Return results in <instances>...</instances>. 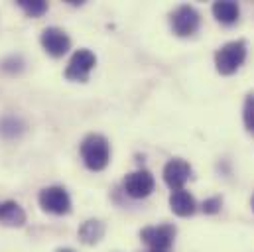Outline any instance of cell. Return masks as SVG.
<instances>
[{
    "label": "cell",
    "mask_w": 254,
    "mask_h": 252,
    "mask_svg": "<svg viewBox=\"0 0 254 252\" xmlns=\"http://www.w3.org/2000/svg\"><path fill=\"white\" fill-rule=\"evenodd\" d=\"M81 158L89 170H93V172L105 170L111 160L109 140L101 134H89L81 144Z\"/></svg>",
    "instance_id": "1"
},
{
    "label": "cell",
    "mask_w": 254,
    "mask_h": 252,
    "mask_svg": "<svg viewBox=\"0 0 254 252\" xmlns=\"http://www.w3.org/2000/svg\"><path fill=\"white\" fill-rule=\"evenodd\" d=\"M247 60V44L243 40L225 44L215 54V67L221 75H233L241 69V65Z\"/></svg>",
    "instance_id": "2"
},
{
    "label": "cell",
    "mask_w": 254,
    "mask_h": 252,
    "mask_svg": "<svg viewBox=\"0 0 254 252\" xmlns=\"http://www.w3.org/2000/svg\"><path fill=\"white\" fill-rule=\"evenodd\" d=\"M95 63H97V58H95V54H93L91 50H79V52H75V54L71 56L69 65H67V69H65V77H67L69 81L85 83V81L89 79V75H91Z\"/></svg>",
    "instance_id": "3"
},
{
    "label": "cell",
    "mask_w": 254,
    "mask_h": 252,
    "mask_svg": "<svg viewBox=\"0 0 254 252\" xmlns=\"http://www.w3.org/2000/svg\"><path fill=\"white\" fill-rule=\"evenodd\" d=\"M38 201H40L44 211L54 213V215H65V213L71 211V197L60 186H52V188L42 189Z\"/></svg>",
    "instance_id": "4"
},
{
    "label": "cell",
    "mask_w": 254,
    "mask_h": 252,
    "mask_svg": "<svg viewBox=\"0 0 254 252\" xmlns=\"http://www.w3.org/2000/svg\"><path fill=\"white\" fill-rule=\"evenodd\" d=\"M199 24H201L199 12H197L193 6H180V8L172 14V30H174V34L180 36V38L193 36V34L199 30Z\"/></svg>",
    "instance_id": "5"
},
{
    "label": "cell",
    "mask_w": 254,
    "mask_h": 252,
    "mask_svg": "<svg viewBox=\"0 0 254 252\" xmlns=\"http://www.w3.org/2000/svg\"><path fill=\"white\" fill-rule=\"evenodd\" d=\"M140 239L152 249V251H168L176 239V229L172 225H158V227H146L140 231Z\"/></svg>",
    "instance_id": "6"
},
{
    "label": "cell",
    "mask_w": 254,
    "mask_h": 252,
    "mask_svg": "<svg viewBox=\"0 0 254 252\" xmlns=\"http://www.w3.org/2000/svg\"><path fill=\"white\" fill-rule=\"evenodd\" d=\"M123 188L130 197L144 199L154 191V178L148 170H138V172H132L125 178Z\"/></svg>",
    "instance_id": "7"
},
{
    "label": "cell",
    "mask_w": 254,
    "mask_h": 252,
    "mask_svg": "<svg viewBox=\"0 0 254 252\" xmlns=\"http://www.w3.org/2000/svg\"><path fill=\"white\" fill-rule=\"evenodd\" d=\"M191 178V166L182 160V158H176V160H170L164 168V182L168 184V188H172L174 191L178 189H184L186 182Z\"/></svg>",
    "instance_id": "8"
},
{
    "label": "cell",
    "mask_w": 254,
    "mask_h": 252,
    "mask_svg": "<svg viewBox=\"0 0 254 252\" xmlns=\"http://www.w3.org/2000/svg\"><path fill=\"white\" fill-rule=\"evenodd\" d=\"M42 46H44V50L52 58H62V56H65L69 52L71 40H69V36L65 34L64 30H60V28H48L42 34Z\"/></svg>",
    "instance_id": "9"
},
{
    "label": "cell",
    "mask_w": 254,
    "mask_h": 252,
    "mask_svg": "<svg viewBox=\"0 0 254 252\" xmlns=\"http://www.w3.org/2000/svg\"><path fill=\"white\" fill-rule=\"evenodd\" d=\"M170 207H172V211H174L176 215H180V217H190V215L195 213L197 203H195V199H193V195H191L190 191L178 189V191H174V193L170 195Z\"/></svg>",
    "instance_id": "10"
},
{
    "label": "cell",
    "mask_w": 254,
    "mask_h": 252,
    "mask_svg": "<svg viewBox=\"0 0 254 252\" xmlns=\"http://www.w3.org/2000/svg\"><path fill=\"white\" fill-rule=\"evenodd\" d=\"M0 223L10 227H22L26 223V213L16 201H2L0 203Z\"/></svg>",
    "instance_id": "11"
},
{
    "label": "cell",
    "mask_w": 254,
    "mask_h": 252,
    "mask_svg": "<svg viewBox=\"0 0 254 252\" xmlns=\"http://www.w3.org/2000/svg\"><path fill=\"white\" fill-rule=\"evenodd\" d=\"M213 16H215L221 24L233 26V24L239 20L241 10H239V4H237V2H231V0H227V2H215V4H213Z\"/></svg>",
    "instance_id": "12"
},
{
    "label": "cell",
    "mask_w": 254,
    "mask_h": 252,
    "mask_svg": "<svg viewBox=\"0 0 254 252\" xmlns=\"http://www.w3.org/2000/svg\"><path fill=\"white\" fill-rule=\"evenodd\" d=\"M105 235V225L97 219H91V221H85L79 229V239L85 243V245H95L103 239Z\"/></svg>",
    "instance_id": "13"
},
{
    "label": "cell",
    "mask_w": 254,
    "mask_h": 252,
    "mask_svg": "<svg viewBox=\"0 0 254 252\" xmlns=\"http://www.w3.org/2000/svg\"><path fill=\"white\" fill-rule=\"evenodd\" d=\"M18 6L32 18L44 16L48 12V2H44V0H18Z\"/></svg>",
    "instance_id": "14"
},
{
    "label": "cell",
    "mask_w": 254,
    "mask_h": 252,
    "mask_svg": "<svg viewBox=\"0 0 254 252\" xmlns=\"http://www.w3.org/2000/svg\"><path fill=\"white\" fill-rule=\"evenodd\" d=\"M243 121L247 130L254 134V95H249L245 101V109H243Z\"/></svg>",
    "instance_id": "15"
},
{
    "label": "cell",
    "mask_w": 254,
    "mask_h": 252,
    "mask_svg": "<svg viewBox=\"0 0 254 252\" xmlns=\"http://www.w3.org/2000/svg\"><path fill=\"white\" fill-rule=\"evenodd\" d=\"M221 197H211V199H207V201H203V211L207 213V215H213V213H217L219 209H221Z\"/></svg>",
    "instance_id": "16"
},
{
    "label": "cell",
    "mask_w": 254,
    "mask_h": 252,
    "mask_svg": "<svg viewBox=\"0 0 254 252\" xmlns=\"http://www.w3.org/2000/svg\"><path fill=\"white\" fill-rule=\"evenodd\" d=\"M58 252H75V251H71V249H62V251H58Z\"/></svg>",
    "instance_id": "17"
},
{
    "label": "cell",
    "mask_w": 254,
    "mask_h": 252,
    "mask_svg": "<svg viewBox=\"0 0 254 252\" xmlns=\"http://www.w3.org/2000/svg\"><path fill=\"white\" fill-rule=\"evenodd\" d=\"M150 252H168V251H150Z\"/></svg>",
    "instance_id": "18"
},
{
    "label": "cell",
    "mask_w": 254,
    "mask_h": 252,
    "mask_svg": "<svg viewBox=\"0 0 254 252\" xmlns=\"http://www.w3.org/2000/svg\"><path fill=\"white\" fill-rule=\"evenodd\" d=\"M253 209H254V197H253Z\"/></svg>",
    "instance_id": "19"
}]
</instances>
